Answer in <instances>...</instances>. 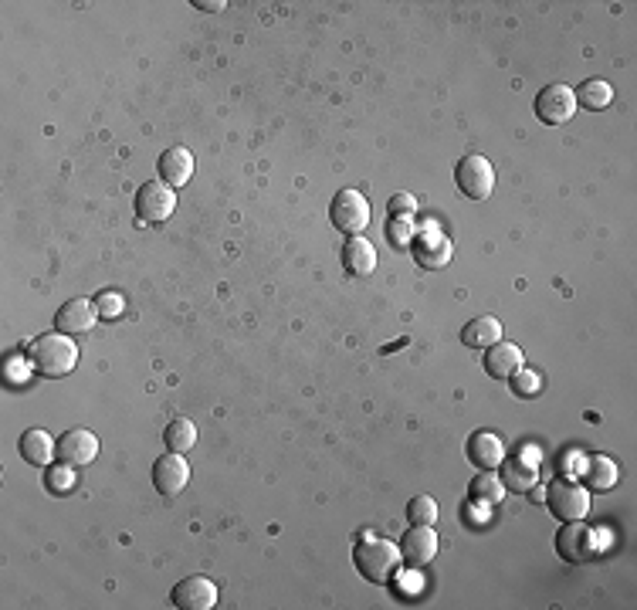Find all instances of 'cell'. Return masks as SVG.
<instances>
[{"label":"cell","mask_w":637,"mask_h":610,"mask_svg":"<svg viewBox=\"0 0 637 610\" xmlns=\"http://www.w3.org/2000/svg\"><path fill=\"white\" fill-rule=\"evenodd\" d=\"M24 360L34 373H41V377H68V373L75 370L78 363V350H75V339L65 336V333H41L34 336L28 343V350H24Z\"/></svg>","instance_id":"obj_1"},{"label":"cell","mask_w":637,"mask_h":610,"mask_svg":"<svg viewBox=\"0 0 637 610\" xmlns=\"http://www.w3.org/2000/svg\"><path fill=\"white\" fill-rule=\"evenodd\" d=\"M400 546L390 539H363L353 549V566L366 583H390L400 573Z\"/></svg>","instance_id":"obj_2"},{"label":"cell","mask_w":637,"mask_h":610,"mask_svg":"<svg viewBox=\"0 0 637 610\" xmlns=\"http://www.w3.org/2000/svg\"><path fill=\"white\" fill-rule=\"evenodd\" d=\"M546 505L560 522H573V519H587L590 516V492L573 478H556L553 485L546 488Z\"/></svg>","instance_id":"obj_3"},{"label":"cell","mask_w":637,"mask_h":610,"mask_svg":"<svg viewBox=\"0 0 637 610\" xmlns=\"http://www.w3.org/2000/svg\"><path fill=\"white\" fill-rule=\"evenodd\" d=\"M455 183H458L461 197L488 200L495 190V170L482 153H468L455 163Z\"/></svg>","instance_id":"obj_4"},{"label":"cell","mask_w":637,"mask_h":610,"mask_svg":"<svg viewBox=\"0 0 637 610\" xmlns=\"http://www.w3.org/2000/svg\"><path fill=\"white\" fill-rule=\"evenodd\" d=\"M329 221H333L336 231L356 238V234H363L366 224H370V200H366L360 190H349V187L339 190L333 204H329Z\"/></svg>","instance_id":"obj_5"},{"label":"cell","mask_w":637,"mask_h":610,"mask_svg":"<svg viewBox=\"0 0 637 610\" xmlns=\"http://www.w3.org/2000/svg\"><path fill=\"white\" fill-rule=\"evenodd\" d=\"M133 204H136V217L143 224H163L173 211H177V194H173L170 183L146 180L143 187L136 190Z\"/></svg>","instance_id":"obj_6"},{"label":"cell","mask_w":637,"mask_h":610,"mask_svg":"<svg viewBox=\"0 0 637 610\" xmlns=\"http://www.w3.org/2000/svg\"><path fill=\"white\" fill-rule=\"evenodd\" d=\"M410 255H414L417 265L427 268V272H438V268L448 265L451 255H455V244H451V238L444 231L427 224V228H421L410 238Z\"/></svg>","instance_id":"obj_7"},{"label":"cell","mask_w":637,"mask_h":610,"mask_svg":"<svg viewBox=\"0 0 637 610\" xmlns=\"http://www.w3.org/2000/svg\"><path fill=\"white\" fill-rule=\"evenodd\" d=\"M556 553L566 563H590L593 553H597V533L590 529V522L583 519L563 522L560 533H556Z\"/></svg>","instance_id":"obj_8"},{"label":"cell","mask_w":637,"mask_h":610,"mask_svg":"<svg viewBox=\"0 0 637 610\" xmlns=\"http://www.w3.org/2000/svg\"><path fill=\"white\" fill-rule=\"evenodd\" d=\"M532 109H536V119L546 122V126H563V122H570L573 112H577V99H573L570 85L553 82L536 95Z\"/></svg>","instance_id":"obj_9"},{"label":"cell","mask_w":637,"mask_h":610,"mask_svg":"<svg viewBox=\"0 0 637 610\" xmlns=\"http://www.w3.org/2000/svg\"><path fill=\"white\" fill-rule=\"evenodd\" d=\"M397 546H400V560L414 566V570H421V566H427L438 556L441 539L434 533V526H410L407 533L400 536Z\"/></svg>","instance_id":"obj_10"},{"label":"cell","mask_w":637,"mask_h":610,"mask_svg":"<svg viewBox=\"0 0 637 610\" xmlns=\"http://www.w3.org/2000/svg\"><path fill=\"white\" fill-rule=\"evenodd\" d=\"M173 607L180 610H211L217 607V587L211 577L204 573H194V577H183L177 587H173Z\"/></svg>","instance_id":"obj_11"},{"label":"cell","mask_w":637,"mask_h":610,"mask_svg":"<svg viewBox=\"0 0 637 610\" xmlns=\"http://www.w3.org/2000/svg\"><path fill=\"white\" fill-rule=\"evenodd\" d=\"M99 458V438L85 427H72L58 438V461L72 468H85Z\"/></svg>","instance_id":"obj_12"},{"label":"cell","mask_w":637,"mask_h":610,"mask_svg":"<svg viewBox=\"0 0 637 610\" xmlns=\"http://www.w3.org/2000/svg\"><path fill=\"white\" fill-rule=\"evenodd\" d=\"M465 455L478 472H495L505 461V441L495 431H475L465 444Z\"/></svg>","instance_id":"obj_13"},{"label":"cell","mask_w":637,"mask_h":610,"mask_svg":"<svg viewBox=\"0 0 637 610\" xmlns=\"http://www.w3.org/2000/svg\"><path fill=\"white\" fill-rule=\"evenodd\" d=\"M190 482V465H187V458L183 455H163V458H156V465H153V485H156V492L160 495H180L183 488H187Z\"/></svg>","instance_id":"obj_14"},{"label":"cell","mask_w":637,"mask_h":610,"mask_svg":"<svg viewBox=\"0 0 637 610\" xmlns=\"http://www.w3.org/2000/svg\"><path fill=\"white\" fill-rule=\"evenodd\" d=\"M482 363H485V373L492 380H512L522 366H526V356H522V350L516 343H505V339H499V343L485 350Z\"/></svg>","instance_id":"obj_15"},{"label":"cell","mask_w":637,"mask_h":610,"mask_svg":"<svg viewBox=\"0 0 637 610\" xmlns=\"http://www.w3.org/2000/svg\"><path fill=\"white\" fill-rule=\"evenodd\" d=\"M92 326H95V305L89 299H72L55 312V333L75 339L82 333H92Z\"/></svg>","instance_id":"obj_16"},{"label":"cell","mask_w":637,"mask_h":610,"mask_svg":"<svg viewBox=\"0 0 637 610\" xmlns=\"http://www.w3.org/2000/svg\"><path fill=\"white\" fill-rule=\"evenodd\" d=\"M190 177H194V153L183 150V146H170V150L160 153V160H156V180L170 183V187H183Z\"/></svg>","instance_id":"obj_17"},{"label":"cell","mask_w":637,"mask_h":610,"mask_svg":"<svg viewBox=\"0 0 637 610\" xmlns=\"http://www.w3.org/2000/svg\"><path fill=\"white\" fill-rule=\"evenodd\" d=\"M539 461L536 458H509L499 465V478L509 492L516 495H529L532 488H539Z\"/></svg>","instance_id":"obj_18"},{"label":"cell","mask_w":637,"mask_h":610,"mask_svg":"<svg viewBox=\"0 0 637 610\" xmlns=\"http://www.w3.org/2000/svg\"><path fill=\"white\" fill-rule=\"evenodd\" d=\"M17 451H21V458L28 461V465L48 468L51 461L58 458V438H51L48 431H38V427H31V431L21 434V441H17Z\"/></svg>","instance_id":"obj_19"},{"label":"cell","mask_w":637,"mask_h":610,"mask_svg":"<svg viewBox=\"0 0 637 610\" xmlns=\"http://www.w3.org/2000/svg\"><path fill=\"white\" fill-rule=\"evenodd\" d=\"M343 268H346V275H353V278H366V275H373V268H377V248H373L366 238H346L343 244Z\"/></svg>","instance_id":"obj_20"},{"label":"cell","mask_w":637,"mask_h":610,"mask_svg":"<svg viewBox=\"0 0 637 610\" xmlns=\"http://www.w3.org/2000/svg\"><path fill=\"white\" fill-rule=\"evenodd\" d=\"M502 339V322L495 316H478L465 322V329H461V343L468 346V350H488V346H495Z\"/></svg>","instance_id":"obj_21"},{"label":"cell","mask_w":637,"mask_h":610,"mask_svg":"<svg viewBox=\"0 0 637 610\" xmlns=\"http://www.w3.org/2000/svg\"><path fill=\"white\" fill-rule=\"evenodd\" d=\"M583 478H587V485L593 488V492H607V488L617 485V478H621V472H617V465L610 461L607 455H593L583 461Z\"/></svg>","instance_id":"obj_22"},{"label":"cell","mask_w":637,"mask_h":610,"mask_svg":"<svg viewBox=\"0 0 637 610\" xmlns=\"http://www.w3.org/2000/svg\"><path fill=\"white\" fill-rule=\"evenodd\" d=\"M163 444L173 455H187L197 444V424L187 421V417H173V421L163 427Z\"/></svg>","instance_id":"obj_23"},{"label":"cell","mask_w":637,"mask_h":610,"mask_svg":"<svg viewBox=\"0 0 637 610\" xmlns=\"http://www.w3.org/2000/svg\"><path fill=\"white\" fill-rule=\"evenodd\" d=\"M573 99H577V106H583V109L600 112L614 102V89H610V82H604V78H587V82L573 92Z\"/></svg>","instance_id":"obj_24"},{"label":"cell","mask_w":637,"mask_h":610,"mask_svg":"<svg viewBox=\"0 0 637 610\" xmlns=\"http://www.w3.org/2000/svg\"><path fill=\"white\" fill-rule=\"evenodd\" d=\"M505 495V485H502V478L495 475V472H478L475 478H471V485H468V499L475 502V505H495Z\"/></svg>","instance_id":"obj_25"},{"label":"cell","mask_w":637,"mask_h":610,"mask_svg":"<svg viewBox=\"0 0 637 610\" xmlns=\"http://www.w3.org/2000/svg\"><path fill=\"white\" fill-rule=\"evenodd\" d=\"M438 502L431 499V495H414V499L407 502V522L410 526H434L438 522Z\"/></svg>","instance_id":"obj_26"},{"label":"cell","mask_w":637,"mask_h":610,"mask_svg":"<svg viewBox=\"0 0 637 610\" xmlns=\"http://www.w3.org/2000/svg\"><path fill=\"white\" fill-rule=\"evenodd\" d=\"M45 485H48V492H55V495L72 492V488H75V468H72V465H58V468L48 465Z\"/></svg>","instance_id":"obj_27"},{"label":"cell","mask_w":637,"mask_h":610,"mask_svg":"<svg viewBox=\"0 0 637 610\" xmlns=\"http://www.w3.org/2000/svg\"><path fill=\"white\" fill-rule=\"evenodd\" d=\"M512 390H516L519 397H536L539 390H543V380H539V373H532L522 366L516 377H512Z\"/></svg>","instance_id":"obj_28"},{"label":"cell","mask_w":637,"mask_h":610,"mask_svg":"<svg viewBox=\"0 0 637 610\" xmlns=\"http://www.w3.org/2000/svg\"><path fill=\"white\" fill-rule=\"evenodd\" d=\"M390 241L394 244H407L410 241V234H414V224H410V217H390Z\"/></svg>","instance_id":"obj_29"},{"label":"cell","mask_w":637,"mask_h":610,"mask_svg":"<svg viewBox=\"0 0 637 610\" xmlns=\"http://www.w3.org/2000/svg\"><path fill=\"white\" fill-rule=\"evenodd\" d=\"M387 211H390V217H410L417 211V200L410 194H394V197H390V204H387Z\"/></svg>","instance_id":"obj_30"},{"label":"cell","mask_w":637,"mask_h":610,"mask_svg":"<svg viewBox=\"0 0 637 610\" xmlns=\"http://www.w3.org/2000/svg\"><path fill=\"white\" fill-rule=\"evenodd\" d=\"M95 305H99V312H106V316H119V312H122V299L116 292L99 295V302H95Z\"/></svg>","instance_id":"obj_31"},{"label":"cell","mask_w":637,"mask_h":610,"mask_svg":"<svg viewBox=\"0 0 637 610\" xmlns=\"http://www.w3.org/2000/svg\"><path fill=\"white\" fill-rule=\"evenodd\" d=\"M194 7H200V11H211V14H217V11H224V0H194Z\"/></svg>","instance_id":"obj_32"}]
</instances>
